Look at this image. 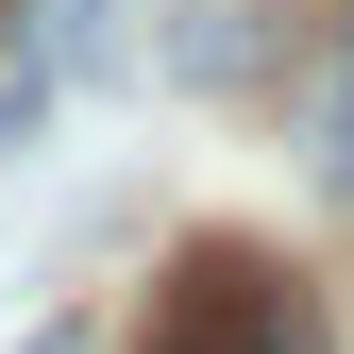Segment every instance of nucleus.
I'll return each mask as SVG.
<instances>
[{"mask_svg": "<svg viewBox=\"0 0 354 354\" xmlns=\"http://www.w3.org/2000/svg\"><path fill=\"white\" fill-rule=\"evenodd\" d=\"M17 354H84V321H34V337H17Z\"/></svg>", "mask_w": 354, "mask_h": 354, "instance_id": "nucleus-2", "label": "nucleus"}, {"mask_svg": "<svg viewBox=\"0 0 354 354\" xmlns=\"http://www.w3.org/2000/svg\"><path fill=\"white\" fill-rule=\"evenodd\" d=\"M152 354H321V304H304V270L203 236L186 270H169V304H152Z\"/></svg>", "mask_w": 354, "mask_h": 354, "instance_id": "nucleus-1", "label": "nucleus"}]
</instances>
